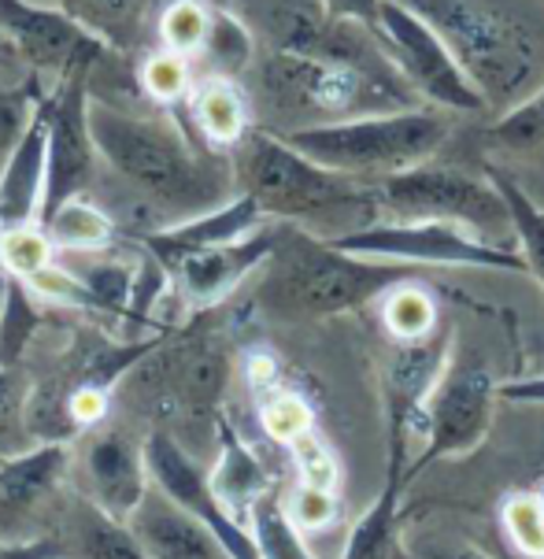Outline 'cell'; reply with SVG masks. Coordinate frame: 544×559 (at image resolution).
<instances>
[{"mask_svg":"<svg viewBox=\"0 0 544 559\" xmlns=\"http://www.w3.org/2000/svg\"><path fill=\"white\" fill-rule=\"evenodd\" d=\"M200 52L212 56L218 71H237V68H245L248 56H252V41H248V31L234 15L212 12V31H208V41Z\"/></svg>","mask_w":544,"mask_h":559,"instance_id":"8d00e7d4","label":"cell"},{"mask_svg":"<svg viewBox=\"0 0 544 559\" xmlns=\"http://www.w3.org/2000/svg\"><path fill=\"white\" fill-rule=\"evenodd\" d=\"M274 241H279V226H274V230H252L241 241L181 252L167 267H175L178 274L181 297L197 300V305H208V300H218L230 289H237V282H245V274L256 271L267 255H271Z\"/></svg>","mask_w":544,"mask_h":559,"instance_id":"5bb4252c","label":"cell"},{"mask_svg":"<svg viewBox=\"0 0 544 559\" xmlns=\"http://www.w3.org/2000/svg\"><path fill=\"white\" fill-rule=\"evenodd\" d=\"M248 530H252L256 548H260L263 559H311L297 526L285 515V504L274 497V489L263 492L252 504V511H248Z\"/></svg>","mask_w":544,"mask_h":559,"instance_id":"4316f807","label":"cell"},{"mask_svg":"<svg viewBox=\"0 0 544 559\" xmlns=\"http://www.w3.org/2000/svg\"><path fill=\"white\" fill-rule=\"evenodd\" d=\"M496 393L515 404H544V374L527 378V382H515V385H496Z\"/></svg>","mask_w":544,"mask_h":559,"instance_id":"f6af8a7d","label":"cell"},{"mask_svg":"<svg viewBox=\"0 0 544 559\" xmlns=\"http://www.w3.org/2000/svg\"><path fill=\"white\" fill-rule=\"evenodd\" d=\"M0 41L34 71H52L60 79L90 71L108 52V41L85 31L63 8H45L34 0H0Z\"/></svg>","mask_w":544,"mask_h":559,"instance_id":"30bf717a","label":"cell"},{"mask_svg":"<svg viewBox=\"0 0 544 559\" xmlns=\"http://www.w3.org/2000/svg\"><path fill=\"white\" fill-rule=\"evenodd\" d=\"M74 556L79 559H149L127 523L104 515L97 504H82L74 515Z\"/></svg>","mask_w":544,"mask_h":559,"instance_id":"d4e9b609","label":"cell"},{"mask_svg":"<svg viewBox=\"0 0 544 559\" xmlns=\"http://www.w3.org/2000/svg\"><path fill=\"white\" fill-rule=\"evenodd\" d=\"M289 452H293V463H297L304 486L338 489V460H333V452L327 449V441H322L319 433L315 430L300 433L297 441H289Z\"/></svg>","mask_w":544,"mask_h":559,"instance_id":"f35d334b","label":"cell"},{"mask_svg":"<svg viewBox=\"0 0 544 559\" xmlns=\"http://www.w3.org/2000/svg\"><path fill=\"white\" fill-rule=\"evenodd\" d=\"M445 353H448V337L445 334H429L418 341H400V348L393 353L389 364V390H393V430H412V423H418V407L434 385L445 374Z\"/></svg>","mask_w":544,"mask_h":559,"instance_id":"ac0fdd59","label":"cell"},{"mask_svg":"<svg viewBox=\"0 0 544 559\" xmlns=\"http://www.w3.org/2000/svg\"><path fill=\"white\" fill-rule=\"evenodd\" d=\"M285 515L297 530H327L338 515V497H333V489H315L300 481L285 500Z\"/></svg>","mask_w":544,"mask_h":559,"instance_id":"60d3db41","label":"cell"},{"mask_svg":"<svg viewBox=\"0 0 544 559\" xmlns=\"http://www.w3.org/2000/svg\"><path fill=\"white\" fill-rule=\"evenodd\" d=\"M12 419H19V378L12 367H0V449L12 441Z\"/></svg>","mask_w":544,"mask_h":559,"instance_id":"ee69618b","label":"cell"},{"mask_svg":"<svg viewBox=\"0 0 544 559\" xmlns=\"http://www.w3.org/2000/svg\"><path fill=\"white\" fill-rule=\"evenodd\" d=\"M485 178H489L504 207H508V219L515 238H519V255L527 260V271L544 286V207L504 167H485Z\"/></svg>","mask_w":544,"mask_h":559,"instance_id":"cb8c5ba5","label":"cell"},{"mask_svg":"<svg viewBox=\"0 0 544 559\" xmlns=\"http://www.w3.org/2000/svg\"><path fill=\"white\" fill-rule=\"evenodd\" d=\"M496 382L493 374L478 364H456L445 367L441 382L434 385V401L426 407V452L407 467V478L418 467L471 452L485 438L493 415Z\"/></svg>","mask_w":544,"mask_h":559,"instance_id":"7c38bea8","label":"cell"},{"mask_svg":"<svg viewBox=\"0 0 544 559\" xmlns=\"http://www.w3.org/2000/svg\"><path fill=\"white\" fill-rule=\"evenodd\" d=\"M82 286L90 289L93 308H111V311H127L130 305V289H133V274L119 263H97L85 274H79Z\"/></svg>","mask_w":544,"mask_h":559,"instance_id":"ab89813d","label":"cell"},{"mask_svg":"<svg viewBox=\"0 0 544 559\" xmlns=\"http://www.w3.org/2000/svg\"><path fill=\"white\" fill-rule=\"evenodd\" d=\"M263 430L271 433L274 441L289 444L297 441L300 433L311 430V407L304 404V396L297 393H271L260 407Z\"/></svg>","mask_w":544,"mask_h":559,"instance_id":"74e56055","label":"cell"},{"mask_svg":"<svg viewBox=\"0 0 544 559\" xmlns=\"http://www.w3.org/2000/svg\"><path fill=\"white\" fill-rule=\"evenodd\" d=\"M85 119L97 156L152 201L186 207L193 215L223 204V186L167 119L130 116L104 100H90Z\"/></svg>","mask_w":544,"mask_h":559,"instance_id":"7a4b0ae2","label":"cell"},{"mask_svg":"<svg viewBox=\"0 0 544 559\" xmlns=\"http://www.w3.org/2000/svg\"><path fill=\"white\" fill-rule=\"evenodd\" d=\"M45 153H49V97H42L23 141L0 170V230L37 223L45 193Z\"/></svg>","mask_w":544,"mask_h":559,"instance_id":"2e32d148","label":"cell"},{"mask_svg":"<svg viewBox=\"0 0 544 559\" xmlns=\"http://www.w3.org/2000/svg\"><path fill=\"white\" fill-rule=\"evenodd\" d=\"M322 8H327V15L338 19V23H356L375 34L381 0H322Z\"/></svg>","mask_w":544,"mask_h":559,"instance_id":"7bdbcfd3","label":"cell"},{"mask_svg":"<svg viewBox=\"0 0 544 559\" xmlns=\"http://www.w3.org/2000/svg\"><path fill=\"white\" fill-rule=\"evenodd\" d=\"M423 559H493V556H485L471 545H429Z\"/></svg>","mask_w":544,"mask_h":559,"instance_id":"bcb514c9","label":"cell"},{"mask_svg":"<svg viewBox=\"0 0 544 559\" xmlns=\"http://www.w3.org/2000/svg\"><path fill=\"white\" fill-rule=\"evenodd\" d=\"M85 478H90L97 508L119 523H127L138 511L152 486L145 449H138L122 430L93 433L85 444Z\"/></svg>","mask_w":544,"mask_h":559,"instance_id":"4fadbf2b","label":"cell"},{"mask_svg":"<svg viewBox=\"0 0 544 559\" xmlns=\"http://www.w3.org/2000/svg\"><path fill=\"white\" fill-rule=\"evenodd\" d=\"M167 359L156 364L159 401L164 407H208L223 393L226 359L212 345H186L178 353H164Z\"/></svg>","mask_w":544,"mask_h":559,"instance_id":"d6986e66","label":"cell"},{"mask_svg":"<svg viewBox=\"0 0 544 559\" xmlns=\"http://www.w3.org/2000/svg\"><path fill=\"white\" fill-rule=\"evenodd\" d=\"M0 49H8V45H4V41H0Z\"/></svg>","mask_w":544,"mask_h":559,"instance_id":"c3c4849f","label":"cell"},{"mask_svg":"<svg viewBox=\"0 0 544 559\" xmlns=\"http://www.w3.org/2000/svg\"><path fill=\"white\" fill-rule=\"evenodd\" d=\"M37 316L31 286L23 278H4V297H0V367H12L23 348L31 345V337L37 334Z\"/></svg>","mask_w":544,"mask_h":559,"instance_id":"83f0119b","label":"cell"},{"mask_svg":"<svg viewBox=\"0 0 544 559\" xmlns=\"http://www.w3.org/2000/svg\"><path fill=\"white\" fill-rule=\"evenodd\" d=\"M208 31H212V8H204L200 0H170L164 15H159V37H164L167 52H200L208 41Z\"/></svg>","mask_w":544,"mask_h":559,"instance_id":"4dcf8cb0","label":"cell"},{"mask_svg":"<svg viewBox=\"0 0 544 559\" xmlns=\"http://www.w3.org/2000/svg\"><path fill=\"white\" fill-rule=\"evenodd\" d=\"M85 74L90 71L63 74V82L49 93V153H45V193L37 223L52 219L67 201L82 197L97 170V145L85 119L90 108Z\"/></svg>","mask_w":544,"mask_h":559,"instance_id":"9c48e42d","label":"cell"},{"mask_svg":"<svg viewBox=\"0 0 544 559\" xmlns=\"http://www.w3.org/2000/svg\"><path fill=\"white\" fill-rule=\"evenodd\" d=\"M141 449H145L152 486L164 489L181 511H189L197 523H204L212 530V537L226 548V556L230 559H263L260 548H256L252 530L245 534V523L223 508V500L215 497L208 475L186 456V452H181V444L170 438L167 430H152Z\"/></svg>","mask_w":544,"mask_h":559,"instance_id":"8fae6325","label":"cell"},{"mask_svg":"<svg viewBox=\"0 0 544 559\" xmlns=\"http://www.w3.org/2000/svg\"><path fill=\"white\" fill-rule=\"evenodd\" d=\"M141 85L149 90L152 100L175 104L193 93V71H189V56L178 52H152L141 68Z\"/></svg>","mask_w":544,"mask_h":559,"instance_id":"e575fe53","label":"cell"},{"mask_svg":"<svg viewBox=\"0 0 544 559\" xmlns=\"http://www.w3.org/2000/svg\"><path fill=\"white\" fill-rule=\"evenodd\" d=\"M541 504H544V497H541Z\"/></svg>","mask_w":544,"mask_h":559,"instance_id":"681fc988","label":"cell"},{"mask_svg":"<svg viewBox=\"0 0 544 559\" xmlns=\"http://www.w3.org/2000/svg\"><path fill=\"white\" fill-rule=\"evenodd\" d=\"M189 111H193L200 134L212 141V145L234 148L248 130V104L241 97V90L226 74H212V79L193 85Z\"/></svg>","mask_w":544,"mask_h":559,"instance_id":"7402d4cb","label":"cell"},{"mask_svg":"<svg viewBox=\"0 0 544 559\" xmlns=\"http://www.w3.org/2000/svg\"><path fill=\"white\" fill-rule=\"evenodd\" d=\"M434 26L474 90L489 100H511L537 71V41L519 19L478 0H400Z\"/></svg>","mask_w":544,"mask_h":559,"instance_id":"5b68a950","label":"cell"},{"mask_svg":"<svg viewBox=\"0 0 544 559\" xmlns=\"http://www.w3.org/2000/svg\"><path fill=\"white\" fill-rule=\"evenodd\" d=\"M45 93L37 85H0V170H4L8 156L15 153V145L23 141L26 127H31L37 104H42Z\"/></svg>","mask_w":544,"mask_h":559,"instance_id":"d6a6232c","label":"cell"},{"mask_svg":"<svg viewBox=\"0 0 544 559\" xmlns=\"http://www.w3.org/2000/svg\"><path fill=\"white\" fill-rule=\"evenodd\" d=\"M67 467H71V452H67L63 441L19 452V456L0 463V500L12 508L34 504L37 497H45L63 478Z\"/></svg>","mask_w":544,"mask_h":559,"instance_id":"603a6c76","label":"cell"},{"mask_svg":"<svg viewBox=\"0 0 544 559\" xmlns=\"http://www.w3.org/2000/svg\"><path fill=\"white\" fill-rule=\"evenodd\" d=\"M4 278L8 274H4V267H0V297H4Z\"/></svg>","mask_w":544,"mask_h":559,"instance_id":"7dc6e473","label":"cell"},{"mask_svg":"<svg viewBox=\"0 0 544 559\" xmlns=\"http://www.w3.org/2000/svg\"><path fill=\"white\" fill-rule=\"evenodd\" d=\"M263 223V207L252 201L248 193H237L230 201L208 207V212L193 215V219L167 226V230L152 234L149 252H156L159 260L170 263L181 252L208 249V245H226V241H241L252 230H260Z\"/></svg>","mask_w":544,"mask_h":559,"instance_id":"e0dca14e","label":"cell"},{"mask_svg":"<svg viewBox=\"0 0 544 559\" xmlns=\"http://www.w3.org/2000/svg\"><path fill=\"white\" fill-rule=\"evenodd\" d=\"M489 138L500 141L504 148H515V153H533V148H541L544 145V85L537 93H530L522 104H515L511 111H504L489 127Z\"/></svg>","mask_w":544,"mask_h":559,"instance_id":"1f68e13d","label":"cell"},{"mask_svg":"<svg viewBox=\"0 0 544 559\" xmlns=\"http://www.w3.org/2000/svg\"><path fill=\"white\" fill-rule=\"evenodd\" d=\"M341 252L389 263H434V267H485V271H527V260L511 249L489 245L460 230V223H375L327 238Z\"/></svg>","mask_w":544,"mask_h":559,"instance_id":"52a82bcc","label":"cell"},{"mask_svg":"<svg viewBox=\"0 0 544 559\" xmlns=\"http://www.w3.org/2000/svg\"><path fill=\"white\" fill-rule=\"evenodd\" d=\"M215 426H218V460L208 481H212L215 497L223 500V508L230 511L234 519H248L256 500H260L263 492H271V478H267L263 463L248 452V444H241L237 430L223 415L215 419Z\"/></svg>","mask_w":544,"mask_h":559,"instance_id":"44dd1931","label":"cell"},{"mask_svg":"<svg viewBox=\"0 0 544 559\" xmlns=\"http://www.w3.org/2000/svg\"><path fill=\"white\" fill-rule=\"evenodd\" d=\"M45 234L52 238L56 249H67V252H93V249H104L116 238V226H111L108 215L100 212L97 204L82 201H67L52 219H45Z\"/></svg>","mask_w":544,"mask_h":559,"instance_id":"484cf974","label":"cell"},{"mask_svg":"<svg viewBox=\"0 0 544 559\" xmlns=\"http://www.w3.org/2000/svg\"><path fill=\"white\" fill-rule=\"evenodd\" d=\"M285 145L348 178H386L415 164H426L448 138V122L426 108L370 111L333 122H311L279 134Z\"/></svg>","mask_w":544,"mask_h":559,"instance_id":"3957f363","label":"cell"},{"mask_svg":"<svg viewBox=\"0 0 544 559\" xmlns=\"http://www.w3.org/2000/svg\"><path fill=\"white\" fill-rule=\"evenodd\" d=\"M404 456H407V433L393 430V463H389L386 489L378 492L370 511L359 519L356 530H352L345 559H393L397 556V511H400V492H404V481H407Z\"/></svg>","mask_w":544,"mask_h":559,"instance_id":"ffe728a7","label":"cell"},{"mask_svg":"<svg viewBox=\"0 0 544 559\" xmlns=\"http://www.w3.org/2000/svg\"><path fill=\"white\" fill-rule=\"evenodd\" d=\"M375 37L381 41L389 60L407 74V82H412L423 97L452 111L485 108V97L463 74L456 56L448 52V45L434 34V26H429L426 19H418L412 12V8H404L400 0H381Z\"/></svg>","mask_w":544,"mask_h":559,"instance_id":"ba28073f","label":"cell"},{"mask_svg":"<svg viewBox=\"0 0 544 559\" xmlns=\"http://www.w3.org/2000/svg\"><path fill=\"white\" fill-rule=\"evenodd\" d=\"M26 286L45 300H60V305H71V308H93V297H90V289L82 286L79 274L52 267V263L45 271H37L34 278H26Z\"/></svg>","mask_w":544,"mask_h":559,"instance_id":"b9f144b4","label":"cell"},{"mask_svg":"<svg viewBox=\"0 0 544 559\" xmlns=\"http://www.w3.org/2000/svg\"><path fill=\"white\" fill-rule=\"evenodd\" d=\"M237 178L241 193L263 207V215L293 223H315L333 212H356V207H378L375 189H363L356 178L319 167L315 159L285 145L279 134L267 130H245L237 141Z\"/></svg>","mask_w":544,"mask_h":559,"instance_id":"277c9868","label":"cell"},{"mask_svg":"<svg viewBox=\"0 0 544 559\" xmlns=\"http://www.w3.org/2000/svg\"><path fill=\"white\" fill-rule=\"evenodd\" d=\"M381 319H386L389 334L397 341H418L429 337L437 330V308L434 297L426 289L412 286V278L400 282L386 293V305H381Z\"/></svg>","mask_w":544,"mask_h":559,"instance_id":"f1b7e54d","label":"cell"},{"mask_svg":"<svg viewBox=\"0 0 544 559\" xmlns=\"http://www.w3.org/2000/svg\"><path fill=\"white\" fill-rule=\"evenodd\" d=\"M504 530L522 556H544V504L541 497H511L504 504Z\"/></svg>","mask_w":544,"mask_h":559,"instance_id":"d590c367","label":"cell"},{"mask_svg":"<svg viewBox=\"0 0 544 559\" xmlns=\"http://www.w3.org/2000/svg\"><path fill=\"white\" fill-rule=\"evenodd\" d=\"M56 245L45 234L42 223L12 226V230H0V267L12 278H34L37 271H45L52 263Z\"/></svg>","mask_w":544,"mask_h":559,"instance_id":"f546056e","label":"cell"},{"mask_svg":"<svg viewBox=\"0 0 544 559\" xmlns=\"http://www.w3.org/2000/svg\"><path fill=\"white\" fill-rule=\"evenodd\" d=\"M127 526L149 559H230L212 537V530L197 523L156 486H149L145 500L127 519Z\"/></svg>","mask_w":544,"mask_h":559,"instance_id":"9a60e30c","label":"cell"},{"mask_svg":"<svg viewBox=\"0 0 544 559\" xmlns=\"http://www.w3.org/2000/svg\"><path fill=\"white\" fill-rule=\"evenodd\" d=\"M60 8L71 19H79L90 34H130L138 23L141 0H60Z\"/></svg>","mask_w":544,"mask_h":559,"instance_id":"836d02e7","label":"cell"},{"mask_svg":"<svg viewBox=\"0 0 544 559\" xmlns=\"http://www.w3.org/2000/svg\"><path fill=\"white\" fill-rule=\"evenodd\" d=\"M375 201L389 212V223H466L478 230L511 226L508 207L489 178H471L452 167L415 164L378 178Z\"/></svg>","mask_w":544,"mask_h":559,"instance_id":"8992f818","label":"cell"},{"mask_svg":"<svg viewBox=\"0 0 544 559\" xmlns=\"http://www.w3.org/2000/svg\"><path fill=\"white\" fill-rule=\"evenodd\" d=\"M263 308L289 322L330 319L363 308L412 278L407 263L341 252L338 245L304 230H289V226H279V241L263 260Z\"/></svg>","mask_w":544,"mask_h":559,"instance_id":"6da1fadb","label":"cell"}]
</instances>
